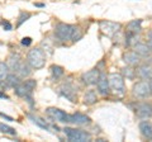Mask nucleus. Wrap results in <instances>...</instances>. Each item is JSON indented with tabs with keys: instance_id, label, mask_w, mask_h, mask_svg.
I'll return each mask as SVG.
<instances>
[{
	"instance_id": "obj_19",
	"label": "nucleus",
	"mask_w": 152,
	"mask_h": 142,
	"mask_svg": "<svg viewBox=\"0 0 152 142\" xmlns=\"http://www.w3.org/2000/svg\"><path fill=\"white\" fill-rule=\"evenodd\" d=\"M20 62H22V59H20V56H19L18 53L10 55L9 56V59H8V66H9V69L13 70V71H15V69L20 65Z\"/></svg>"
},
{
	"instance_id": "obj_24",
	"label": "nucleus",
	"mask_w": 152,
	"mask_h": 142,
	"mask_svg": "<svg viewBox=\"0 0 152 142\" xmlns=\"http://www.w3.org/2000/svg\"><path fill=\"white\" fill-rule=\"evenodd\" d=\"M51 74H52V78L55 80H57L64 75V69L58 65H52L51 66Z\"/></svg>"
},
{
	"instance_id": "obj_18",
	"label": "nucleus",
	"mask_w": 152,
	"mask_h": 142,
	"mask_svg": "<svg viewBox=\"0 0 152 142\" xmlns=\"http://www.w3.org/2000/svg\"><path fill=\"white\" fill-rule=\"evenodd\" d=\"M134 52L141 57H147L150 56V52H151V48L148 45H145V43H137L134 46Z\"/></svg>"
},
{
	"instance_id": "obj_27",
	"label": "nucleus",
	"mask_w": 152,
	"mask_h": 142,
	"mask_svg": "<svg viewBox=\"0 0 152 142\" xmlns=\"http://www.w3.org/2000/svg\"><path fill=\"white\" fill-rule=\"evenodd\" d=\"M9 75V66L8 64L0 62V80H5Z\"/></svg>"
},
{
	"instance_id": "obj_9",
	"label": "nucleus",
	"mask_w": 152,
	"mask_h": 142,
	"mask_svg": "<svg viewBox=\"0 0 152 142\" xmlns=\"http://www.w3.org/2000/svg\"><path fill=\"white\" fill-rule=\"evenodd\" d=\"M136 114L141 119H148L152 117V105L150 103H138L136 107Z\"/></svg>"
},
{
	"instance_id": "obj_20",
	"label": "nucleus",
	"mask_w": 152,
	"mask_h": 142,
	"mask_svg": "<svg viewBox=\"0 0 152 142\" xmlns=\"http://www.w3.org/2000/svg\"><path fill=\"white\" fill-rule=\"evenodd\" d=\"M20 79H22V78L18 76L15 72H14V74H9L8 78L5 79V83H7V85H8L9 88H17L18 85L22 83Z\"/></svg>"
},
{
	"instance_id": "obj_25",
	"label": "nucleus",
	"mask_w": 152,
	"mask_h": 142,
	"mask_svg": "<svg viewBox=\"0 0 152 142\" xmlns=\"http://www.w3.org/2000/svg\"><path fill=\"white\" fill-rule=\"evenodd\" d=\"M0 131L5 135H9V136H15L17 135V131L13 128V127L5 124V123H0Z\"/></svg>"
},
{
	"instance_id": "obj_29",
	"label": "nucleus",
	"mask_w": 152,
	"mask_h": 142,
	"mask_svg": "<svg viewBox=\"0 0 152 142\" xmlns=\"http://www.w3.org/2000/svg\"><path fill=\"white\" fill-rule=\"evenodd\" d=\"M31 18V14L29 13H24V12H22L20 13V15H19V18H18V23H17V27H20L23 23H24L27 19H29Z\"/></svg>"
},
{
	"instance_id": "obj_1",
	"label": "nucleus",
	"mask_w": 152,
	"mask_h": 142,
	"mask_svg": "<svg viewBox=\"0 0 152 142\" xmlns=\"http://www.w3.org/2000/svg\"><path fill=\"white\" fill-rule=\"evenodd\" d=\"M55 36L57 40L66 42V41H79L81 38L83 33L76 26L66 24V23H58L55 27Z\"/></svg>"
},
{
	"instance_id": "obj_7",
	"label": "nucleus",
	"mask_w": 152,
	"mask_h": 142,
	"mask_svg": "<svg viewBox=\"0 0 152 142\" xmlns=\"http://www.w3.org/2000/svg\"><path fill=\"white\" fill-rule=\"evenodd\" d=\"M47 116L52 118L56 122H61V123H69L70 121V114H66L64 111L58 109V108H48L46 111Z\"/></svg>"
},
{
	"instance_id": "obj_14",
	"label": "nucleus",
	"mask_w": 152,
	"mask_h": 142,
	"mask_svg": "<svg viewBox=\"0 0 152 142\" xmlns=\"http://www.w3.org/2000/svg\"><path fill=\"white\" fill-rule=\"evenodd\" d=\"M136 74H137V76L141 78L142 80H151L152 79V67L151 66L143 65L137 69Z\"/></svg>"
},
{
	"instance_id": "obj_22",
	"label": "nucleus",
	"mask_w": 152,
	"mask_h": 142,
	"mask_svg": "<svg viewBox=\"0 0 152 142\" xmlns=\"http://www.w3.org/2000/svg\"><path fill=\"white\" fill-rule=\"evenodd\" d=\"M98 102V97H96V91L95 90H88L84 95V103L86 105H93Z\"/></svg>"
},
{
	"instance_id": "obj_33",
	"label": "nucleus",
	"mask_w": 152,
	"mask_h": 142,
	"mask_svg": "<svg viewBox=\"0 0 152 142\" xmlns=\"http://www.w3.org/2000/svg\"><path fill=\"white\" fill-rule=\"evenodd\" d=\"M148 37H150V45L152 46V31L148 33Z\"/></svg>"
},
{
	"instance_id": "obj_21",
	"label": "nucleus",
	"mask_w": 152,
	"mask_h": 142,
	"mask_svg": "<svg viewBox=\"0 0 152 142\" xmlns=\"http://www.w3.org/2000/svg\"><path fill=\"white\" fill-rule=\"evenodd\" d=\"M141 24H142V20L141 19H134L128 23L127 26V32H131V33H134V34H138L141 32Z\"/></svg>"
},
{
	"instance_id": "obj_6",
	"label": "nucleus",
	"mask_w": 152,
	"mask_h": 142,
	"mask_svg": "<svg viewBox=\"0 0 152 142\" xmlns=\"http://www.w3.org/2000/svg\"><path fill=\"white\" fill-rule=\"evenodd\" d=\"M133 95L140 98V99H146L151 95V89L150 84L146 81H138L133 85Z\"/></svg>"
},
{
	"instance_id": "obj_15",
	"label": "nucleus",
	"mask_w": 152,
	"mask_h": 142,
	"mask_svg": "<svg viewBox=\"0 0 152 142\" xmlns=\"http://www.w3.org/2000/svg\"><path fill=\"white\" fill-rule=\"evenodd\" d=\"M123 60H124V62L129 66H137L140 65V56L136 53V52H126L124 55H123Z\"/></svg>"
},
{
	"instance_id": "obj_11",
	"label": "nucleus",
	"mask_w": 152,
	"mask_h": 142,
	"mask_svg": "<svg viewBox=\"0 0 152 142\" xmlns=\"http://www.w3.org/2000/svg\"><path fill=\"white\" fill-rule=\"evenodd\" d=\"M99 76H100L99 70L98 69H93V70L88 71V72H84L81 75V80H83V83L86 84V85H94V84L98 83Z\"/></svg>"
},
{
	"instance_id": "obj_3",
	"label": "nucleus",
	"mask_w": 152,
	"mask_h": 142,
	"mask_svg": "<svg viewBox=\"0 0 152 142\" xmlns=\"http://www.w3.org/2000/svg\"><path fill=\"white\" fill-rule=\"evenodd\" d=\"M27 62L33 69H42L46 64V55L41 48H33L28 52Z\"/></svg>"
},
{
	"instance_id": "obj_8",
	"label": "nucleus",
	"mask_w": 152,
	"mask_h": 142,
	"mask_svg": "<svg viewBox=\"0 0 152 142\" xmlns=\"http://www.w3.org/2000/svg\"><path fill=\"white\" fill-rule=\"evenodd\" d=\"M100 29L104 34H107L108 37H113L115 33L121 31V24L119 23L109 22V20H103V22H100Z\"/></svg>"
},
{
	"instance_id": "obj_4",
	"label": "nucleus",
	"mask_w": 152,
	"mask_h": 142,
	"mask_svg": "<svg viewBox=\"0 0 152 142\" xmlns=\"http://www.w3.org/2000/svg\"><path fill=\"white\" fill-rule=\"evenodd\" d=\"M67 140L71 142H86L91 140V135L86 131L83 130H76V128H70V127H66L64 130Z\"/></svg>"
},
{
	"instance_id": "obj_2",
	"label": "nucleus",
	"mask_w": 152,
	"mask_h": 142,
	"mask_svg": "<svg viewBox=\"0 0 152 142\" xmlns=\"http://www.w3.org/2000/svg\"><path fill=\"white\" fill-rule=\"evenodd\" d=\"M37 86V81L33 79H29V80H26L18 85L17 88H14V91L18 97L20 98H24L29 103V105L33 107V90L36 89Z\"/></svg>"
},
{
	"instance_id": "obj_26",
	"label": "nucleus",
	"mask_w": 152,
	"mask_h": 142,
	"mask_svg": "<svg viewBox=\"0 0 152 142\" xmlns=\"http://www.w3.org/2000/svg\"><path fill=\"white\" fill-rule=\"evenodd\" d=\"M126 45L134 47L137 45V34L131 33V32H127V34H126Z\"/></svg>"
},
{
	"instance_id": "obj_5",
	"label": "nucleus",
	"mask_w": 152,
	"mask_h": 142,
	"mask_svg": "<svg viewBox=\"0 0 152 142\" xmlns=\"http://www.w3.org/2000/svg\"><path fill=\"white\" fill-rule=\"evenodd\" d=\"M109 79V86L113 90L114 94H117V95H124L126 93V86H124V80H123V76L119 74H115L113 72L108 76Z\"/></svg>"
},
{
	"instance_id": "obj_13",
	"label": "nucleus",
	"mask_w": 152,
	"mask_h": 142,
	"mask_svg": "<svg viewBox=\"0 0 152 142\" xmlns=\"http://www.w3.org/2000/svg\"><path fill=\"white\" fill-rule=\"evenodd\" d=\"M91 122L90 118L85 114H81V113H75V114H70V121L69 123H72V124L76 126H85V124H89Z\"/></svg>"
},
{
	"instance_id": "obj_12",
	"label": "nucleus",
	"mask_w": 152,
	"mask_h": 142,
	"mask_svg": "<svg viewBox=\"0 0 152 142\" xmlns=\"http://www.w3.org/2000/svg\"><path fill=\"white\" fill-rule=\"evenodd\" d=\"M96 88H98V91L102 94V95H108L109 94V79L107 78L105 74L100 72V76L98 79V83H96Z\"/></svg>"
},
{
	"instance_id": "obj_17",
	"label": "nucleus",
	"mask_w": 152,
	"mask_h": 142,
	"mask_svg": "<svg viewBox=\"0 0 152 142\" xmlns=\"http://www.w3.org/2000/svg\"><path fill=\"white\" fill-rule=\"evenodd\" d=\"M18 76H20V78H27V76H29L31 75V66L28 62H20V65L18 66V67L15 69V71H14Z\"/></svg>"
},
{
	"instance_id": "obj_32",
	"label": "nucleus",
	"mask_w": 152,
	"mask_h": 142,
	"mask_svg": "<svg viewBox=\"0 0 152 142\" xmlns=\"http://www.w3.org/2000/svg\"><path fill=\"white\" fill-rule=\"evenodd\" d=\"M0 99H9V97L3 90H0Z\"/></svg>"
},
{
	"instance_id": "obj_30",
	"label": "nucleus",
	"mask_w": 152,
	"mask_h": 142,
	"mask_svg": "<svg viewBox=\"0 0 152 142\" xmlns=\"http://www.w3.org/2000/svg\"><path fill=\"white\" fill-rule=\"evenodd\" d=\"M32 43V38L31 37H24V38L22 40V45L23 46H29Z\"/></svg>"
},
{
	"instance_id": "obj_16",
	"label": "nucleus",
	"mask_w": 152,
	"mask_h": 142,
	"mask_svg": "<svg viewBox=\"0 0 152 142\" xmlns=\"http://www.w3.org/2000/svg\"><path fill=\"white\" fill-rule=\"evenodd\" d=\"M140 131L143 137L148 140H152V124L148 121H142L140 122Z\"/></svg>"
},
{
	"instance_id": "obj_34",
	"label": "nucleus",
	"mask_w": 152,
	"mask_h": 142,
	"mask_svg": "<svg viewBox=\"0 0 152 142\" xmlns=\"http://www.w3.org/2000/svg\"><path fill=\"white\" fill-rule=\"evenodd\" d=\"M148 84H150V89H151V95H152V79L150 80V83H148Z\"/></svg>"
},
{
	"instance_id": "obj_31",
	"label": "nucleus",
	"mask_w": 152,
	"mask_h": 142,
	"mask_svg": "<svg viewBox=\"0 0 152 142\" xmlns=\"http://www.w3.org/2000/svg\"><path fill=\"white\" fill-rule=\"evenodd\" d=\"M1 24H3L4 28H5V31H10L12 29V24L9 22H1Z\"/></svg>"
},
{
	"instance_id": "obj_28",
	"label": "nucleus",
	"mask_w": 152,
	"mask_h": 142,
	"mask_svg": "<svg viewBox=\"0 0 152 142\" xmlns=\"http://www.w3.org/2000/svg\"><path fill=\"white\" fill-rule=\"evenodd\" d=\"M122 74H123V76H126L127 79H133L136 75V71L131 67H124L122 70Z\"/></svg>"
},
{
	"instance_id": "obj_10",
	"label": "nucleus",
	"mask_w": 152,
	"mask_h": 142,
	"mask_svg": "<svg viewBox=\"0 0 152 142\" xmlns=\"http://www.w3.org/2000/svg\"><path fill=\"white\" fill-rule=\"evenodd\" d=\"M58 93H60V95L67 98L69 100L75 102L76 90H75V88L72 86V84H71L70 81H69V83H64L62 85H61L60 89H58Z\"/></svg>"
},
{
	"instance_id": "obj_23",
	"label": "nucleus",
	"mask_w": 152,
	"mask_h": 142,
	"mask_svg": "<svg viewBox=\"0 0 152 142\" xmlns=\"http://www.w3.org/2000/svg\"><path fill=\"white\" fill-rule=\"evenodd\" d=\"M28 118L34 123L36 126H38V127H41V128H43V130H46V131H48L50 130V126H48V123H47L45 119H42V118H39V117H37V116H33V114H28Z\"/></svg>"
}]
</instances>
